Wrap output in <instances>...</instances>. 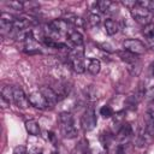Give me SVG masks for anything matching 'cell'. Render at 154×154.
I'll return each mask as SVG.
<instances>
[{"instance_id":"23","label":"cell","mask_w":154,"mask_h":154,"mask_svg":"<svg viewBox=\"0 0 154 154\" xmlns=\"http://www.w3.org/2000/svg\"><path fill=\"white\" fill-rule=\"evenodd\" d=\"M100 114H101L103 118H111V117L114 116V111H113V108H112L111 106L105 105V106H102V107L100 108Z\"/></svg>"},{"instance_id":"18","label":"cell","mask_w":154,"mask_h":154,"mask_svg":"<svg viewBox=\"0 0 154 154\" xmlns=\"http://www.w3.org/2000/svg\"><path fill=\"white\" fill-rule=\"evenodd\" d=\"M100 69H101V64H100V60L96 59V58H90L88 60V65H87V71L91 75H97L100 72Z\"/></svg>"},{"instance_id":"25","label":"cell","mask_w":154,"mask_h":154,"mask_svg":"<svg viewBox=\"0 0 154 154\" xmlns=\"http://www.w3.org/2000/svg\"><path fill=\"white\" fill-rule=\"evenodd\" d=\"M84 94H85V97L87 99H89V100H97V95H96V91L91 88V87H88V88H85L84 89Z\"/></svg>"},{"instance_id":"7","label":"cell","mask_w":154,"mask_h":154,"mask_svg":"<svg viewBox=\"0 0 154 154\" xmlns=\"http://www.w3.org/2000/svg\"><path fill=\"white\" fill-rule=\"evenodd\" d=\"M12 88H13V103L17 107L26 108L29 105V100L28 96H25L23 89L19 87H12Z\"/></svg>"},{"instance_id":"30","label":"cell","mask_w":154,"mask_h":154,"mask_svg":"<svg viewBox=\"0 0 154 154\" xmlns=\"http://www.w3.org/2000/svg\"><path fill=\"white\" fill-rule=\"evenodd\" d=\"M152 23H154V16H153V22H152Z\"/></svg>"},{"instance_id":"19","label":"cell","mask_w":154,"mask_h":154,"mask_svg":"<svg viewBox=\"0 0 154 154\" xmlns=\"http://www.w3.org/2000/svg\"><path fill=\"white\" fill-rule=\"evenodd\" d=\"M25 129H26V131H28L30 135H32V136H38L40 132H41L38 123H37L36 120H34V119H30V120H26V122H25Z\"/></svg>"},{"instance_id":"15","label":"cell","mask_w":154,"mask_h":154,"mask_svg":"<svg viewBox=\"0 0 154 154\" xmlns=\"http://www.w3.org/2000/svg\"><path fill=\"white\" fill-rule=\"evenodd\" d=\"M114 6V2L109 1V0H102V1H96L94 2V7H96L100 12L102 13H113L114 11L112 10V7Z\"/></svg>"},{"instance_id":"8","label":"cell","mask_w":154,"mask_h":154,"mask_svg":"<svg viewBox=\"0 0 154 154\" xmlns=\"http://www.w3.org/2000/svg\"><path fill=\"white\" fill-rule=\"evenodd\" d=\"M38 91L45 96V99L47 100V102L49 103V106H54L55 103H58V102L60 101L59 95H58V94L55 93V90H54L53 88H51V87L43 85V87L40 88Z\"/></svg>"},{"instance_id":"26","label":"cell","mask_w":154,"mask_h":154,"mask_svg":"<svg viewBox=\"0 0 154 154\" xmlns=\"http://www.w3.org/2000/svg\"><path fill=\"white\" fill-rule=\"evenodd\" d=\"M13 154H28V152H26V148H25V147H23V146H18V147L14 148Z\"/></svg>"},{"instance_id":"2","label":"cell","mask_w":154,"mask_h":154,"mask_svg":"<svg viewBox=\"0 0 154 154\" xmlns=\"http://www.w3.org/2000/svg\"><path fill=\"white\" fill-rule=\"evenodd\" d=\"M130 13H131L132 18L137 23L142 24L143 26L144 25H148V24H150L153 22V13L150 11H148V10L138 6V5H136L135 7H132L130 10Z\"/></svg>"},{"instance_id":"31","label":"cell","mask_w":154,"mask_h":154,"mask_svg":"<svg viewBox=\"0 0 154 154\" xmlns=\"http://www.w3.org/2000/svg\"><path fill=\"white\" fill-rule=\"evenodd\" d=\"M140 154H147V153H140Z\"/></svg>"},{"instance_id":"4","label":"cell","mask_w":154,"mask_h":154,"mask_svg":"<svg viewBox=\"0 0 154 154\" xmlns=\"http://www.w3.org/2000/svg\"><path fill=\"white\" fill-rule=\"evenodd\" d=\"M123 47L125 51L135 54V55H142L146 53V46L142 41L137 38H126L123 41Z\"/></svg>"},{"instance_id":"9","label":"cell","mask_w":154,"mask_h":154,"mask_svg":"<svg viewBox=\"0 0 154 154\" xmlns=\"http://www.w3.org/2000/svg\"><path fill=\"white\" fill-rule=\"evenodd\" d=\"M66 37H67L69 43L72 46V48H79V47H83L84 45L83 35L78 30H71Z\"/></svg>"},{"instance_id":"12","label":"cell","mask_w":154,"mask_h":154,"mask_svg":"<svg viewBox=\"0 0 154 154\" xmlns=\"http://www.w3.org/2000/svg\"><path fill=\"white\" fill-rule=\"evenodd\" d=\"M132 135V128L129 123H123L120 125V128L118 129V132H117V138L120 141V142H124L126 140H129Z\"/></svg>"},{"instance_id":"1","label":"cell","mask_w":154,"mask_h":154,"mask_svg":"<svg viewBox=\"0 0 154 154\" xmlns=\"http://www.w3.org/2000/svg\"><path fill=\"white\" fill-rule=\"evenodd\" d=\"M60 132L64 138H75L77 136V129L75 128L73 117L69 112H61L59 114Z\"/></svg>"},{"instance_id":"10","label":"cell","mask_w":154,"mask_h":154,"mask_svg":"<svg viewBox=\"0 0 154 154\" xmlns=\"http://www.w3.org/2000/svg\"><path fill=\"white\" fill-rule=\"evenodd\" d=\"M143 122H144V129L148 132L150 137H154V112L152 109H148L144 116H143Z\"/></svg>"},{"instance_id":"11","label":"cell","mask_w":154,"mask_h":154,"mask_svg":"<svg viewBox=\"0 0 154 154\" xmlns=\"http://www.w3.org/2000/svg\"><path fill=\"white\" fill-rule=\"evenodd\" d=\"M142 35L147 42V45L154 49V23L144 25L142 29Z\"/></svg>"},{"instance_id":"6","label":"cell","mask_w":154,"mask_h":154,"mask_svg":"<svg viewBox=\"0 0 154 154\" xmlns=\"http://www.w3.org/2000/svg\"><path fill=\"white\" fill-rule=\"evenodd\" d=\"M28 100H29V103L38 109H46L47 107H49V103L47 102V100L45 99V96L40 93V91H35V93H31L29 96H28Z\"/></svg>"},{"instance_id":"29","label":"cell","mask_w":154,"mask_h":154,"mask_svg":"<svg viewBox=\"0 0 154 154\" xmlns=\"http://www.w3.org/2000/svg\"><path fill=\"white\" fill-rule=\"evenodd\" d=\"M150 75H152V78L154 79V61L150 64Z\"/></svg>"},{"instance_id":"17","label":"cell","mask_w":154,"mask_h":154,"mask_svg":"<svg viewBox=\"0 0 154 154\" xmlns=\"http://www.w3.org/2000/svg\"><path fill=\"white\" fill-rule=\"evenodd\" d=\"M118 55H119V58L123 60V61H125L128 65H132V64H136V63H140L138 61V55H135V54H132V53H130V52H128V51H122V52H118Z\"/></svg>"},{"instance_id":"33","label":"cell","mask_w":154,"mask_h":154,"mask_svg":"<svg viewBox=\"0 0 154 154\" xmlns=\"http://www.w3.org/2000/svg\"><path fill=\"white\" fill-rule=\"evenodd\" d=\"M153 103H154V100H153Z\"/></svg>"},{"instance_id":"3","label":"cell","mask_w":154,"mask_h":154,"mask_svg":"<svg viewBox=\"0 0 154 154\" xmlns=\"http://www.w3.org/2000/svg\"><path fill=\"white\" fill-rule=\"evenodd\" d=\"M97 124V118L95 114V111L93 107H89L84 111V113L81 117V126L84 132H89L95 129Z\"/></svg>"},{"instance_id":"21","label":"cell","mask_w":154,"mask_h":154,"mask_svg":"<svg viewBox=\"0 0 154 154\" xmlns=\"http://www.w3.org/2000/svg\"><path fill=\"white\" fill-rule=\"evenodd\" d=\"M87 22L89 23L90 26H97L101 23V17L96 12H90L87 17Z\"/></svg>"},{"instance_id":"32","label":"cell","mask_w":154,"mask_h":154,"mask_svg":"<svg viewBox=\"0 0 154 154\" xmlns=\"http://www.w3.org/2000/svg\"><path fill=\"white\" fill-rule=\"evenodd\" d=\"M83 154H89V153H83Z\"/></svg>"},{"instance_id":"27","label":"cell","mask_w":154,"mask_h":154,"mask_svg":"<svg viewBox=\"0 0 154 154\" xmlns=\"http://www.w3.org/2000/svg\"><path fill=\"white\" fill-rule=\"evenodd\" d=\"M116 154H126V153H125V148H124V146H123V144H119V146L117 147Z\"/></svg>"},{"instance_id":"16","label":"cell","mask_w":154,"mask_h":154,"mask_svg":"<svg viewBox=\"0 0 154 154\" xmlns=\"http://www.w3.org/2000/svg\"><path fill=\"white\" fill-rule=\"evenodd\" d=\"M103 25H105V30H106L107 35H109V36L116 35L119 31V24H118V22H116L112 18H107L105 20V24Z\"/></svg>"},{"instance_id":"14","label":"cell","mask_w":154,"mask_h":154,"mask_svg":"<svg viewBox=\"0 0 154 154\" xmlns=\"http://www.w3.org/2000/svg\"><path fill=\"white\" fill-rule=\"evenodd\" d=\"M65 20L70 23V25L76 26V28H83L84 26V19L77 14H73L71 12H65Z\"/></svg>"},{"instance_id":"22","label":"cell","mask_w":154,"mask_h":154,"mask_svg":"<svg viewBox=\"0 0 154 154\" xmlns=\"http://www.w3.org/2000/svg\"><path fill=\"white\" fill-rule=\"evenodd\" d=\"M137 5L148 10V11H150L152 13L154 12V0H138Z\"/></svg>"},{"instance_id":"20","label":"cell","mask_w":154,"mask_h":154,"mask_svg":"<svg viewBox=\"0 0 154 154\" xmlns=\"http://www.w3.org/2000/svg\"><path fill=\"white\" fill-rule=\"evenodd\" d=\"M1 100L6 102H13V88L10 85H6L1 89Z\"/></svg>"},{"instance_id":"5","label":"cell","mask_w":154,"mask_h":154,"mask_svg":"<svg viewBox=\"0 0 154 154\" xmlns=\"http://www.w3.org/2000/svg\"><path fill=\"white\" fill-rule=\"evenodd\" d=\"M48 28L61 36H65V35L67 36V34L72 30V29H70V23L67 20H65L64 18L52 20L51 23H48Z\"/></svg>"},{"instance_id":"28","label":"cell","mask_w":154,"mask_h":154,"mask_svg":"<svg viewBox=\"0 0 154 154\" xmlns=\"http://www.w3.org/2000/svg\"><path fill=\"white\" fill-rule=\"evenodd\" d=\"M28 154H42V150L40 148H31Z\"/></svg>"},{"instance_id":"24","label":"cell","mask_w":154,"mask_h":154,"mask_svg":"<svg viewBox=\"0 0 154 154\" xmlns=\"http://www.w3.org/2000/svg\"><path fill=\"white\" fill-rule=\"evenodd\" d=\"M6 5L10 6L12 10H16V11L24 10V1H10V2H6Z\"/></svg>"},{"instance_id":"13","label":"cell","mask_w":154,"mask_h":154,"mask_svg":"<svg viewBox=\"0 0 154 154\" xmlns=\"http://www.w3.org/2000/svg\"><path fill=\"white\" fill-rule=\"evenodd\" d=\"M152 138H153V137H150V136L148 135V132L146 131V129H144V126H143V128L140 129V131H138V134H137V136H136L135 143H136V146H137L138 148H141V147L147 146V144L152 141Z\"/></svg>"}]
</instances>
